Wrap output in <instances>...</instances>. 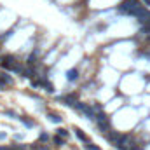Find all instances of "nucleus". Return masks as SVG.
<instances>
[{"label":"nucleus","mask_w":150,"mask_h":150,"mask_svg":"<svg viewBox=\"0 0 150 150\" xmlns=\"http://www.w3.org/2000/svg\"><path fill=\"white\" fill-rule=\"evenodd\" d=\"M17 119H19V120H23V122H25V126H28V127H32V126H33V122H32V120H26L25 117H17Z\"/></svg>","instance_id":"f8f14e48"},{"label":"nucleus","mask_w":150,"mask_h":150,"mask_svg":"<svg viewBox=\"0 0 150 150\" xmlns=\"http://www.w3.org/2000/svg\"><path fill=\"white\" fill-rule=\"evenodd\" d=\"M0 82H2L4 85H5V84H7V85H11V84H12V79H11L7 73H0Z\"/></svg>","instance_id":"20e7f679"},{"label":"nucleus","mask_w":150,"mask_h":150,"mask_svg":"<svg viewBox=\"0 0 150 150\" xmlns=\"http://www.w3.org/2000/svg\"><path fill=\"white\" fill-rule=\"evenodd\" d=\"M133 16L140 21L141 25H150V12H148L143 5H141V7H138V9L133 12Z\"/></svg>","instance_id":"f03ea898"},{"label":"nucleus","mask_w":150,"mask_h":150,"mask_svg":"<svg viewBox=\"0 0 150 150\" xmlns=\"http://www.w3.org/2000/svg\"><path fill=\"white\" fill-rule=\"evenodd\" d=\"M67 79H68L70 82H73V80H77V79H79V72H77V70H70V72L67 73Z\"/></svg>","instance_id":"39448f33"},{"label":"nucleus","mask_w":150,"mask_h":150,"mask_svg":"<svg viewBox=\"0 0 150 150\" xmlns=\"http://www.w3.org/2000/svg\"><path fill=\"white\" fill-rule=\"evenodd\" d=\"M85 150H101V148H100L98 145H94V143H89V141H87V143H85Z\"/></svg>","instance_id":"0eeeda50"},{"label":"nucleus","mask_w":150,"mask_h":150,"mask_svg":"<svg viewBox=\"0 0 150 150\" xmlns=\"http://www.w3.org/2000/svg\"><path fill=\"white\" fill-rule=\"evenodd\" d=\"M54 145H58V147H61L63 143H65V138H61V136H54Z\"/></svg>","instance_id":"6e6552de"},{"label":"nucleus","mask_w":150,"mask_h":150,"mask_svg":"<svg viewBox=\"0 0 150 150\" xmlns=\"http://www.w3.org/2000/svg\"><path fill=\"white\" fill-rule=\"evenodd\" d=\"M32 150H49L46 147H40V145H32Z\"/></svg>","instance_id":"ddd939ff"},{"label":"nucleus","mask_w":150,"mask_h":150,"mask_svg":"<svg viewBox=\"0 0 150 150\" xmlns=\"http://www.w3.org/2000/svg\"><path fill=\"white\" fill-rule=\"evenodd\" d=\"M38 140H40V141H47V140H49V135H47V133H40Z\"/></svg>","instance_id":"9b49d317"},{"label":"nucleus","mask_w":150,"mask_h":150,"mask_svg":"<svg viewBox=\"0 0 150 150\" xmlns=\"http://www.w3.org/2000/svg\"><path fill=\"white\" fill-rule=\"evenodd\" d=\"M58 136H61V138H68V131L67 129H58Z\"/></svg>","instance_id":"9d476101"},{"label":"nucleus","mask_w":150,"mask_h":150,"mask_svg":"<svg viewBox=\"0 0 150 150\" xmlns=\"http://www.w3.org/2000/svg\"><path fill=\"white\" fill-rule=\"evenodd\" d=\"M49 119H51L52 122H56V124H58V122H61V117H59V115H56V114H49Z\"/></svg>","instance_id":"1a4fd4ad"},{"label":"nucleus","mask_w":150,"mask_h":150,"mask_svg":"<svg viewBox=\"0 0 150 150\" xmlns=\"http://www.w3.org/2000/svg\"><path fill=\"white\" fill-rule=\"evenodd\" d=\"M138 7H141L138 0H124V2L119 5V11L124 12V14H131V16H133V12H135Z\"/></svg>","instance_id":"f257e3e1"},{"label":"nucleus","mask_w":150,"mask_h":150,"mask_svg":"<svg viewBox=\"0 0 150 150\" xmlns=\"http://www.w3.org/2000/svg\"><path fill=\"white\" fill-rule=\"evenodd\" d=\"M42 85H44V87H46V89H47L49 93H52V91H54L52 84H51V82H47V80H42Z\"/></svg>","instance_id":"423d86ee"},{"label":"nucleus","mask_w":150,"mask_h":150,"mask_svg":"<svg viewBox=\"0 0 150 150\" xmlns=\"http://www.w3.org/2000/svg\"><path fill=\"white\" fill-rule=\"evenodd\" d=\"M73 131H75V136H77V138H79L80 141H84V143H87V141H89V140H87V136H85V135L82 133V129H79V127H75Z\"/></svg>","instance_id":"7ed1b4c3"}]
</instances>
